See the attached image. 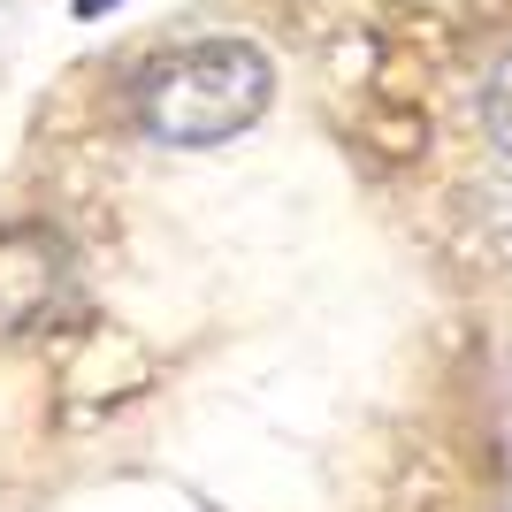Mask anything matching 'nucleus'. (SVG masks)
<instances>
[{
	"label": "nucleus",
	"mask_w": 512,
	"mask_h": 512,
	"mask_svg": "<svg viewBox=\"0 0 512 512\" xmlns=\"http://www.w3.org/2000/svg\"><path fill=\"white\" fill-rule=\"evenodd\" d=\"M482 130L497 153H512V54H497V69L482 77Z\"/></svg>",
	"instance_id": "nucleus-3"
},
{
	"label": "nucleus",
	"mask_w": 512,
	"mask_h": 512,
	"mask_svg": "<svg viewBox=\"0 0 512 512\" xmlns=\"http://www.w3.org/2000/svg\"><path fill=\"white\" fill-rule=\"evenodd\" d=\"M107 8H115V0H77V16H85V23H92V16H107Z\"/></svg>",
	"instance_id": "nucleus-4"
},
{
	"label": "nucleus",
	"mask_w": 512,
	"mask_h": 512,
	"mask_svg": "<svg viewBox=\"0 0 512 512\" xmlns=\"http://www.w3.org/2000/svg\"><path fill=\"white\" fill-rule=\"evenodd\" d=\"M268 100H276V69L253 39H199L146 69L138 123L161 146H222L237 130H253Z\"/></svg>",
	"instance_id": "nucleus-1"
},
{
	"label": "nucleus",
	"mask_w": 512,
	"mask_h": 512,
	"mask_svg": "<svg viewBox=\"0 0 512 512\" xmlns=\"http://www.w3.org/2000/svg\"><path fill=\"white\" fill-rule=\"evenodd\" d=\"M69 283H77V260L46 222H16L0 230V337H31L62 314Z\"/></svg>",
	"instance_id": "nucleus-2"
}]
</instances>
